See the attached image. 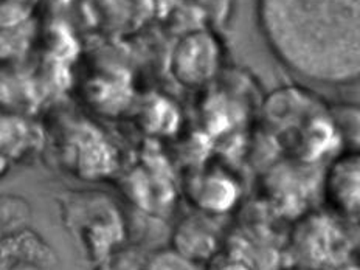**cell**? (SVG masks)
Returning <instances> with one entry per match:
<instances>
[{"label": "cell", "mask_w": 360, "mask_h": 270, "mask_svg": "<svg viewBox=\"0 0 360 270\" xmlns=\"http://www.w3.org/2000/svg\"><path fill=\"white\" fill-rule=\"evenodd\" d=\"M255 14L269 51L298 79L360 82V0H257Z\"/></svg>", "instance_id": "cell-1"}, {"label": "cell", "mask_w": 360, "mask_h": 270, "mask_svg": "<svg viewBox=\"0 0 360 270\" xmlns=\"http://www.w3.org/2000/svg\"><path fill=\"white\" fill-rule=\"evenodd\" d=\"M67 227L95 258L122 241L123 224L117 207L101 193H77L65 208Z\"/></svg>", "instance_id": "cell-2"}, {"label": "cell", "mask_w": 360, "mask_h": 270, "mask_svg": "<svg viewBox=\"0 0 360 270\" xmlns=\"http://www.w3.org/2000/svg\"><path fill=\"white\" fill-rule=\"evenodd\" d=\"M224 45L210 28H199L179 37L169 53L168 70L185 89L210 86L222 73Z\"/></svg>", "instance_id": "cell-3"}, {"label": "cell", "mask_w": 360, "mask_h": 270, "mask_svg": "<svg viewBox=\"0 0 360 270\" xmlns=\"http://www.w3.org/2000/svg\"><path fill=\"white\" fill-rule=\"evenodd\" d=\"M154 0H82L89 25L112 34H132L154 16Z\"/></svg>", "instance_id": "cell-4"}, {"label": "cell", "mask_w": 360, "mask_h": 270, "mask_svg": "<svg viewBox=\"0 0 360 270\" xmlns=\"http://www.w3.org/2000/svg\"><path fill=\"white\" fill-rule=\"evenodd\" d=\"M333 202L347 212L360 210V155H347L333 165L328 174Z\"/></svg>", "instance_id": "cell-5"}, {"label": "cell", "mask_w": 360, "mask_h": 270, "mask_svg": "<svg viewBox=\"0 0 360 270\" xmlns=\"http://www.w3.org/2000/svg\"><path fill=\"white\" fill-rule=\"evenodd\" d=\"M235 186L224 176H205L198 186V199L205 208L224 212L235 200Z\"/></svg>", "instance_id": "cell-6"}, {"label": "cell", "mask_w": 360, "mask_h": 270, "mask_svg": "<svg viewBox=\"0 0 360 270\" xmlns=\"http://www.w3.org/2000/svg\"><path fill=\"white\" fill-rule=\"evenodd\" d=\"M236 0H185V4L199 13L210 27L222 28L229 24Z\"/></svg>", "instance_id": "cell-7"}, {"label": "cell", "mask_w": 360, "mask_h": 270, "mask_svg": "<svg viewBox=\"0 0 360 270\" xmlns=\"http://www.w3.org/2000/svg\"><path fill=\"white\" fill-rule=\"evenodd\" d=\"M146 270H194L191 259L180 252H160L149 259Z\"/></svg>", "instance_id": "cell-8"}, {"label": "cell", "mask_w": 360, "mask_h": 270, "mask_svg": "<svg viewBox=\"0 0 360 270\" xmlns=\"http://www.w3.org/2000/svg\"><path fill=\"white\" fill-rule=\"evenodd\" d=\"M98 270H137V269L126 264L124 261H109L106 264H103Z\"/></svg>", "instance_id": "cell-9"}, {"label": "cell", "mask_w": 360, "mask_h": 270, "mask_svg": "<svg viewBox=\"0 0 360 270\" xmlns=\"http://www.w3.org/2000/svg\"><path fill=\"white\" fill-rule=\"evenodd\" d=\"M216 270H249L247 269L243 262L239 261H230V262H225V264H221Z\"/></svg>", "instance_id": "cell-10"}]
</instances>
